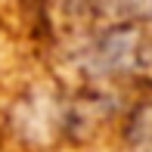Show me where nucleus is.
<instances>
[{
	"label": "nucleus",
	"instance_id": "1",
	"mask_svg": "<svg viewBox=\"0 0 152 152\" xmlns=\"http://www.w3.org/2000/svg\"><path fill=\"white\" fill-rule=\"evenodd\" d=\"M137 130H140L143 137H149V140H152V112L143 115V127H137Z\"/></svg>",
	"mask_w": 152,
	"mask_h": 152
}]
</instances>
